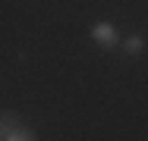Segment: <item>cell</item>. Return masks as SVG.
Segmentation results:
<instances>
[{"instance_id":"6da1fadb","label":"cell","mask_w":148,"mask_h":141,"mask_svg":"<svg viewBox=\"0 0 148 141\" xmlns=\"http://www.w3.org/2000/svg\"><path fill=\"white\" fill-rule=\"evenodd\" d=\"M88 35H91V41L98 47H104V50H114L117 44H123V38H120V31H117L114 22H95Z\"/></svg>"},{"instance_id":"7a4b0ae2","label":"cell","mask_w":148,"mask_h":141,"mask_svg":"<svg viewBox=\"0 0 148 141\" xmlns=\"http://www.w3.org/2000/svg\"><path fill=\"white\" fill-rule=\"evenodd\" d=\"M0 138L3 141H38V135H35L32 129H25V125H16V122H13V113H6V116H3Z\"/></svg>"},{"instance_id":"3957f363","label":"cell","mask_w":148,"mask_h":141,"mask_svg":"<svg viewBox=\"0 0 148 141\" xmlns=\"http://www.w3.org/2000/svg\"><path fill=\"white\" fill-rule=\"evenodd\" d=\"M123 50H126V54H142V50H145V38H142V35H129V38H123Z\"/></svg>"}]
</instances>
